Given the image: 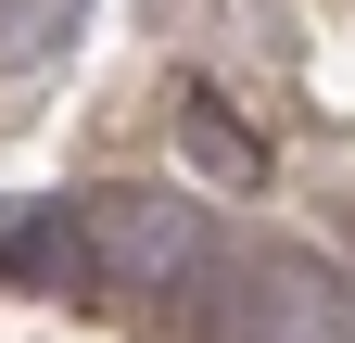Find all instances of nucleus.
Returning <instances> with one entry per match:
<instances>
[{
  "label": "nucleus",
  "instance_id": "obj_1",
  "mask_svg": "<svg viewBox=\"0 0 355 343\" xmlns=\"http://www.w3.org/2000/svg\"><path fill=\"white\" fill-rule=\"evenodd\" d=\"M89 254H102L114 280H153L165 292V280L203 267V217L178 191H102V203H89Z\"/></svg>",
  "mask_w": 355,
  "mask_h": 343
},
{
  "label": "nucleus",
  "instance_id": "obj_2",
  "mask_svg": "<svg viewBox=\"0 0 355 343\" xmlns=\"http://www.w3.org/2000/svg\"><path fill=\"white\" fill-rule=\"evenodd\" d=\"M178 140H191V165H203V178H229V191H254V178H266V140H254V127L216 102V90H178Z\"/></svg>",
  "mask_w": 355,
  "mask_h": 343
}]
</instances>
